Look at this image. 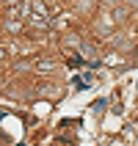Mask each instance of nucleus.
Masks as SVG:
<instances>
[{
	"mask_svg": "<svg viewBox=\"0 0 138 146\" xmlns=\"http://www.w3.org/2000/svg\"><path fill=\"white\" fill-rule=\"evenodd\" d=\"M111 25H113V22H111V17H99L94 28H97V33H108V31H111Z\"/></svg>",
	"mask_w": 138,
	"mask_h": 146,
	"instance_id": "nucleus-1",
	"label": "nucleus"
},
{
	"mask_svg": "<svg viewBox=\"0 0 138 146\" xmlns=\"http://www.w3.org/2000/svg\"><path fill=\"white\" fill-rule=\"evenodd\" d=\"M127 17H130V11H127L124 6H116V8H113V22H124Z\"/></svg>",
	"mask_w": 138,
	"mask_h": 146,
	"instance_id": "nucleus-2",
	"label": "nucleus"
},
{
	"mask_svg": "<svg viewBox=\"0 0 138 146\" xmlns=\"http://www.w3.org/2000/svg\"><path fill=\"white\" fill-rule=\"evenodd\" d=\"M91 83H94V77H89V74L75 77V86H77V88H91Z\"/></svg>",
	"mask_w": 138,
	"mask_h": 146,
	"instance_id": "nucleus-3",
	"label": "nucleus"
},
{
	"mask_svg": "<svg viewBox=\"0 0 138 146\" xmlns=\"http://www.w3.org/2000/svg\"><path fill=\"white\" fill-rule=\"evenodd\" d=\"M105 99H97V102H94V113H102V110H105Z\"/></svg>",
	"mask_w": 138,
	"mask_h": 146,
	"instance_id": "nucleus-4",
	"label": "nucleus"
},
{
	"mask_svg": "<svg viewBox=\"0 0 138 146\" xmlns=\"http://www.w3.org/2000/svg\"><path fill=\"white\" fill-rule=\"evenodd\" d=\"M41 94H44V97H55L58 91H55V88H41Z\"/></svg>",
	"mask_w": 138,
	"mask_h": 146,
	"instance_id": "nucleus-5",
	"label": "nucleus"
},
{
	"mask_svg": "<svg viewBox=\"0 0 138 146\" xmlns=\"http://www.w3.org/2000/svg\"><path fill=\"white\" fill-rule=\"evenodd\" d=\"M130 6H135V8H138V0H130Z\"/></svg>",
	"mask_w": 138,
	"mask_h": 146,
	"instance_id": "nucleus-6",
	"label": "nucleus"
},
{
	"mask_svg": "<svg viewBox=\"0 0 138 146\" xmlns=\"http://www.w3.org/2000/svg\"><path fill=\"white\" fill-rule=\"evenodd\" d=\"M11 3H19V0H11Z\"/></svg>",
	"mask_w": 138,
	"mask_h": 146,
	"instance_id": "nucleus-7",
	"label": "nucleus"
}]
</instances>
